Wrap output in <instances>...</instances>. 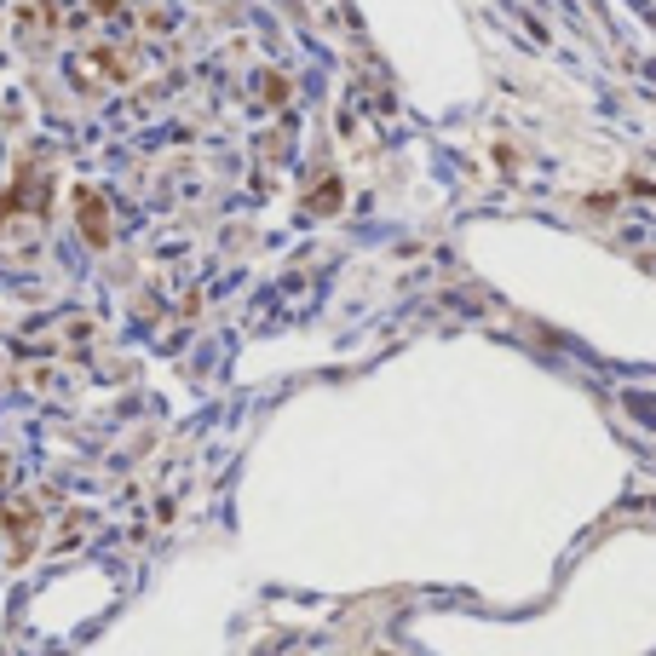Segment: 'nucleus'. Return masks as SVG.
<instances>
[{
  "instance_id": "1",
  "label": "nucleus",
  "mask_w": 656,
  "mask_h": 656,
  "mask_svg": "<svg viewBox=\"0 0 656 656\" xmlns=\"http://www.w3.org/2000/svg\"><path fill=\"white\" fill-rule=\"evenodd\" d=\"M75 219H81V236H87L93 248L110 242V213H104V196H98V190H81V196H75Z\"/></svg>"
},
{
  "instance_id": "2",
  "label": "nucleus",
  "mask_w": 656,
  "mask_h": 656,
  "mask_svg": "<svg viewBox=\"0 0 656 656\" xmlns=\"http://www.w3.org/2000/svg\"><path fill=\"white\" fill-rule=\"evenodd\" d=\"M93 6H98V12H116L121 0H93Z\"/></svg>"
}]
</instances>
